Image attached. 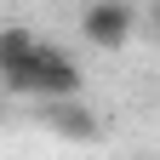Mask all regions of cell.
Returning a JSON list of instances; mask_svg holds the SVG:
<instances>
[{
	"instance_id": "obj_1",
	"label": "cell",
	"mask_w": 160,
	"mask_h": 160,
	"mask_svg": "<svg viewBox=\"0 0 160 160\" xmlns=\"http://www.w3.org/2000/svg\"><path fill=\"white\" fill-rule=\"evenodd\" d=\"M12 92H23V97H40V103H57V97H80V63L69 52H57V46H34L17 69L0 74Z\"/></svg>"
},
{
	"instance_id": "obj_2",
	"label": "cell",
	"mask_w": 160,
	"mask_h": 160,
	"mask_svg": "<svg viewBox=\"0 0 160 160\" xmlns=\"http://www.w3.org/2000/svg\"><path fill=\"white\" fill-rule=\"evenodd\" d=\"M80 34H86V46H97V52H120L137 34L132 0H92V6L80 12Z\"/></svg>"
},
{
	"instance_id": "obj_3",
	"label": "cell",
	"mask_w": 160,
	"mask_h": 160,
	"mask_svg": "<svg viewBox=\"0 0 160 160\" xmlns=\"http://www.w3.org/2000/svg\"><path fill=\"white\" fill-rule=\"evenodd\" d=\"M46 126L57 137H74V143H97V114L80 109L74 97H57V103H46Z\"/></svg>"
},
{
	"instance_id": "obj_4",
	"label": "cell",
	"mask_w": 160,
	"mask_h": 160,
	"mask_svg": "<svg viewBox=\"0 0 160 160\" xmlns=\"http://www.w3.org/2000/svg\"><path fill=\"white\" fill-rule=\"evenodd\" d=\"M34 46H40V40H34L29 29H17V23H12V29H0V74H6V69H17Z\"/></svg>"
}]
</instances>
